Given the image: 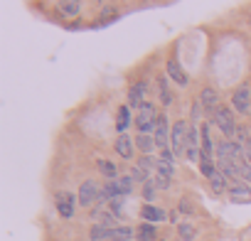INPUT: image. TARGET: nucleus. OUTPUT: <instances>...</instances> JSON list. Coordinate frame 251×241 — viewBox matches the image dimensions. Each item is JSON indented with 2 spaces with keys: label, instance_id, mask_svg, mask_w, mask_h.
I'll use <instances>...</instances> for the list:
<instances>
[{
  "label": "nucleus",
  "instance_id": "nucleus-22",
  "mask_svg": "<svg viewBox=\"0 0 251 241\" xmlns=\"http://www.w3.org/2000/svg\"><path fill=\"white\" fill-rule=\"evenodd\" d=\"M138 148H141L143 153H151V150L155 148V138H148L146 133H141V136H138Z\"/></svg>",
  "mask_w": 251,
  "mask_h": 241
},
{
  "label": "nucleus",
  "instance_id": "nucleus-21",
  "mask_svg": "<svg viewBox=\"0 0 251 241\" xmlns=\"http://www.w3.org/2000/svg\"><path fill=\"white\" fill-rule=\"evenodd\" d=\"M138 241H155V229L151 224L138 226Z\"/></svg>",
  "mask_w": 251,
  "mask_h": 241
},
{
  "label": "nucleus",
  "instance_id": "nucleus-12",
  "mask_svg": "<svg viewBox=\"0 0 251 241\" xmlns=\"http://www.w3.org/2000/svg\"><path fill=\"white\" fill-rule=\"evenodd\" d=\"M168 74L177 81V84H187V76H185V72H182V67L175 62V59H170L168 62Z\"/></svg>",
  "mask_w": 251,
  "mask_h": 241
},
{
  "label": "nucleus",
  "instance_id": "nucleus-7",
  "mask_svg": "<svg viewBox=\"0 0 251 241\" xmlns=\"http://www.w3.org/2000/svg\"><path fill=\"white\" fill-rule=\"evenodd\" d=\"M155 145L160 150H165V145H168V118L165 116H158V123H155Z\"/></svg>",
  "mask_w": 251,
  "mask_h": 241
},
{
  "label": "nucleus",
  "instance_id": "nucleus-9",
  "mask_svg": "<svg viewBox=\"0 0 251 241\" xmlns=\"http://www.w3.org/2000/svg\"><path fill=\"white\" fill-rule=\"evenodd\" d=\"M79 10H81V0H64L59 5V13L64 18H74V15H79Z\"/></svg>",
  "mask_w": 251,
  "mask_h": 241
},
{
  "label": "nucleus",
  "instance_id": "nucleus-1",
  "mask_svg": "<svg viewBox=\"0 0 251 241\" xmlns=\"http://www.w3.org/2000/svg\"><path fill=\"white\" fill-rule=\"evenodd\" d=\"M170 143H173V153L180 158V155H187V143H190V126L185 120H177L173 126V136H170Z\"/></svg>",
  "mask_w": 251,
  "mask_h": 241
},
{
  "label": "nucleus",
  "instance_id": "nucleus-15",
  "mask_svg": "<svg viewBox=\"0 0 251 241\" xmlns=\"http://www.w3.org/2000/svg\"><path fill=\"white\" fill-rule=\"evenodd\" d=\"M143 219H148V221H160V219H165V212L158 209V207H153V204H146V207H143Z\"/></svg>",
  "mask_w": 251,
  "mask_h": 241
},
{
  "label": "nucleus",
  "instance_id": "nucleus-4",
  "mask_svg": "<svg viewBox=\"0 0 251 241\" xmlns=\"http://www.w3.org/2000/svg\"><path fill=\"white\" fill-rule=\"evenodd\" d=\"M99 187H96V182H91V180H86L84 185H81V190H79V204L81 207H91L94 202H99Z\"/></svg>",
  "mask_w": 251,
  "mask_h": 241
},
{
  "label": "nucleus",
  "instance_id": "nucleus-14",
  "mask_svg": "<svg viewBox=\"0 0 251 241\" xmlns=\"http://www.w3.org/2000/svg\"><path fill=\"white\" fill-rule=\"evenodd\" d=\"M209 185H212V190H214L217 194H222V192L226 190V175H224V172H214V175L209 177Z\"/></svg>",
  "mask_w": 251,
  "mask_h": 241
},
{
  "label": "nucleus",
  "instance_id": "nucleus-27",
  "mask_svg": "<svg viewBox=\"0 0 251 241\" xmlns=\"http://www.w3.org/2000/svg\"><path fill=\"white\" fill-rule=\"evenodd\" d=\"M99 168H101V172H103L106 177H116V168H113L111 163H106V160H101V163H99Z\"/></svg>",
  "mask_w": 251,
  "mask_h": 241
},
{
  "label": "nucleus",
  "instance_id": "nucleus-31",
  "mask_svg": "<svg viewBox=\"0 0 251 241\" xmlns=\"http://www.w3.org/2000/svg\"><path fill=\"white\" fill-rule=\"evenodd\" d=\"M244 160L249 163V168H251V143H246L244 145Z\"/></svg>",
  "mask_w": 251,
  "mask_h": 241
},
{
  "label": "nucleus",
  "instance_id": "nucleus-17",
  "mask_svg": "<svg viewBox=\"0 0 251 241\" xmlns=\"http://www.w3.org/2000/svg\"><path fill=\"white\" fill-rule=\"evenodd\" d=\"M116 187H118V194H121V197L131 194V190H133V177H118V180H116Z\"/></svg>",
  "mask_w": 251,
  "mask_h": 241
},
{
  "label": "nucleus",
  "instance_id": "nucleus-10",
  "mask_svg": "<svg viewBox=\"0 0 251 241\" xmlns=\"http://www.w3.org/2000/svg\"><path fill=\"white\" fill-rule=\"evenodd\" d=\"M131 236H133V229H128V226H113L111 234H108V241H131Z\"/></svg>",
  "mask_w": 251,
  "mask_h": 241
},
{
  "label": "nucleus",
  "instance_id": "nucleus-24",
  "mask_svg": "<svg viewBox=\"0 0 251 241\" xmlns=\"http://www.w3.org/2000/svg\"><path fill=\"white\" fill-rule=\"evenodd\" d=\"M116 18H118V10H113V8H106V13H103V15L96 20V27H99V25H108V23H111V20H116Z\"/></svg>",
  "mask_w": 251,
  "mask_h": 241
},
{
  "label": "nucleus",
  "instance_id": "nucleus-20",
  "mask_svg": "<svg viewBox=\"0 0 251 241\" xmlns=\"http://www.w3.org/2000/svg\"><path fill=\"white\" fill-rule=\"evenodd\" d=\"M128 128V108H118V118H116V131L123 133Z\"/></svg>",
  "mask_w": 251,
  "mask_h": 241
},
{
  "label": "nucleus",
  "instance_id": "nucleus-16",
  "mask_svg": "<svg viewBox=\"0 0 251 241\" xmlns=\"http://www.w3.org/2000/svg\"><path fill=\"white\" fill-rule=\"evenodd\" d=\"M202 106L207 111H217V94H214V89H204L202 91Z\"/></svg>",
  "mask_w": 251,
  "mask_h": 241
},
{
  "label": "nucleus",
  "instance_id": "nucleus-23",
  "mask_svg": "<svg viewBox=\"0 0 251 241\" xmlns=\"http://www.w3.org/2000/svg\"><path fill=\"white\" fill-rule=\"evenodd\" d=\"M91 219H96V224H101V226H113V217L106 212H94Z\"/></svg>",
  "mask_w": 251,
  "mask_h": 241
},
{
  "label": "nucleus",
  "instance_id": "nucleus-30",
  "mask_svg": "<svg viewBox=\"0 0 251 241\" xmlns=\"http://www.w3.org/2000/svg\"><path fill=\"white\" fill-rule=\"evenodd\" d=\"M160 89H163V101H165V103H170V98H173V96H170V91H168V84H165V81H160Z\"/></svg>",
  "mask_w": 251,
  "mask_h": 241
},
{
  "label": "nucleus",
  "instance_id": "nucleus-8",
  "mask_svg": "<svg viewBox=\"0 0 251 241\" xmlns=\"http://www.w3.org/2000/svg\"><path fill=\"white\" fill-rule=\"evenodd\" d=\"M229 197H231V202H236V204H246V202H251V190H249L246 185L236 182V185L229 190Z\"/></svg>",
  "mask_w": 251,
  "mask_h": 241
},
{
  "label": "nucleus",
  "instance_id": "nucleus-13",
  "mask_svg": "<svg viewBox=\"0 0 251 241\" xmlns=\"http://www.w3.org/2000/svg\"><path fill=\"white\" fill-rule=\"evenodd\" d=\"M143 94H146V84L131 86V106H133V108H141V106H143Z\"/></svg>",
  "mask_w": 251,
  "mask_h": 241
},
{
  "label": "nucleus",
  "instance_id": "nucleus-25",
  "mask_svg": "<svg viewBox=\"0 0 251 241\" xmlns=\"http://www.w3.org/2000/svg\"><path fill=\"white\" fill-rule=\"evenodd\" d=\"M177 231H180V236H182L185 241H192V239L197 236L195 226H190V224H180V226H177Z\"/></svg>",
  "mask_w": 251,
  "mask_h": 241
},
{
  "label": "nucleus",
  "instance_id": "nucleus-5",
  "mask_svg": "<svg viewBox=\"0 0 251 241\" xmlns=\"http://www.w3.org/2000/svg\"><path fill=\"white\" fill-rule=\"evenodd\" d=\"M231 103H234V108H236L239 113H249V111H251V103H249V86H239L236 94H234V98H231Z\"/></svg>",
  "mask_w": 251,
  "mask_h": 241
},
{
  "label": "nucleus",
  "instance_id": "nucleus-18",
  "mask_svg": "<svg viewBox=\"0 0 251 241\" xmlns=\"http://www.w3.org/2000/svg\"><path fill=\"white\" fill-rule=\"evenodd\" d=\"M200 136H202V155L212 158V141H209V126H202Z\"/></svg>",
  "mask_w": 251,
  "mask_h": 241
},
{
  "label": "nucleus",
  "instance_id": "nucleus-2",
  "mask_svg": "<svg viewBox=\"0 0 251 241\" xmlns=\"http://www.w3.org/2000/svg\"><path fill=\"white\" fill-rule=\"evenodd\" d=\"M155 123H158V116H155L153 103H143V106L138 108V116H136V126H138V131H141V133H148V131L155 128Z\"/></svg>",
  "mask_w": 251,
  "mask_h": 241
},
{
  "label": "nucleus",
  "instance_id": "nucleus-11",
  "mask_svg": "<svg viewBox=\"0 0 251 241\" xmlns=\"http://www.w3.org/2000/svg\"><path fill=\"white\" fill-rule=\"evenodd\" d=\"M116 150H118L121 158H131V155H133V143H131V138L118 136V141H116Z\"/></svg>",
  "mask_w": 251,
  "mask_h": 241
},
{
  "label": "nucleus",
  "instance_id": "nucleus-3",
  "mask_svg": "<svg viewBox=\"0 0 251 241\" xmlns=\"http://www.w3.org/2000/svg\"><path fill=\"white\" fill-rule=\"evenodd\" d=\"M214 120H217V128H219L226 138H231V136L236 133V123H234V116H231L229 108L217 106V111H214Z\"/></svg>",
  "mask_w": 251,
  "mask_h": 241
},
{
  "label": "nucleus",
  "instance_id": "nucleus-6",
  "mask_svg": "<svg viewBox=\"0 0 251 241\" xmlns=\"http://www.w3.org/2000/svg\"><path fill=\"white\" fill-rule=\"evenodd\" d=\"M54 202H57V209H59V214H62V217H67V219H69V217L74 214V202H76V199H74L72 194L59 192V194L54 197Z\"/></svg>",
  "mask_w": 251,
  "mask_h": 241
},
{
  "label": "nucleus",
  "instance_id": "nucleus-29",
  "mask_svg": "<svg viewBox=\"0 0 251 241\" xmlns=\"http://www.w3.org/2000/svg\"><path fill=\"white\" fill-rule=\"evenodd\" d=\"M143 194H146V199H153V197H155V182H153V180H148V182H146Z\"/></svg>",
  "mask_w": 251,
  "mask_h": 241
},
{
  "label": "nucleus",
  "instance_id": "nucleus-26",
  "mask_svg": "<svg viewBox=\"0 0 251 241\" xmlns=\"http://www.w3.org/2000/svg\"><path fill=\"white\" fill-rule=\"evenodd\" d=\"M131 177H133V180H138V182H148V172H146L141 165H136V168L131 170Z\"/></svg>",
  "mask_w": 251,
  "mask_h": 241
},
{
  "label": "nucleus",
  "instance_id": "nucleus-28",
  "mask_svg": "<svg viewBox=\"0 0 251 241\" xmlns=\"http://www.w3.org/2000/svg\"><path fill=\"white\" fill-rule=\"evenodd\" d=\"M153 182H155V187H160V190L170 187V177H165V175H160V172L155 175V180H153Z\"/></svg>",
  "mask_w": 251,
  "mask_h": 241
},
{
  "label": "nucleus",
  "instance_id": "nucleus-19",
  "mask_svg": "<svg viewBox=\"0 0 251 241\" xmlns=\"http://www.w3.org/2000/svg\"><path fill=\"white\" fill-rule=\"evenodd\" d=\"M108 234H111L108 226H101V224L91 226V241H108Z\"/></svg>",
  "mask_w": 251,
  "mask_h": 241
}]
</instances>
